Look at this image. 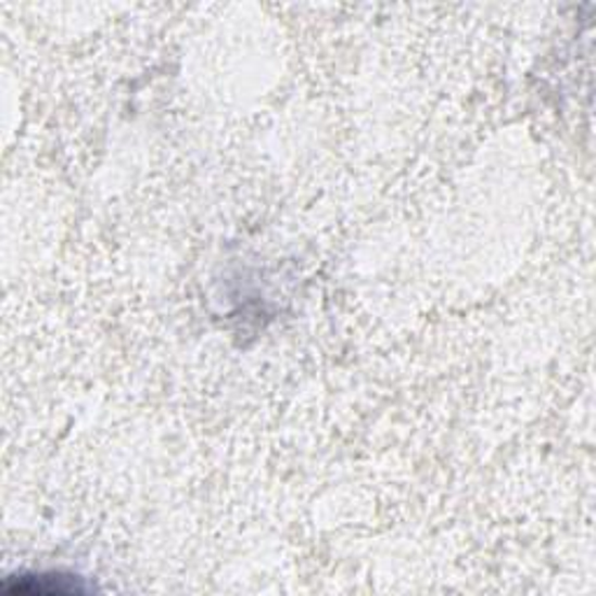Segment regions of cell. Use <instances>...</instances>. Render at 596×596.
I'll return each instance as SVG.
<instances>
[{"mask_svg":"<svg viewBox=\"0 0 596 596\" xmlns=\"http://www.w3.org/2000/svg\"><path fill=\"white\" fill-rule=\"evenodd\" d=\"M5 592H24V594H85L89 587L73 575L63 573H36V575H12L3 585Z\"/></svg>","mask_w":596,"mask_h":596,"instance_id":"1","label":"cell"}]
</instances>
